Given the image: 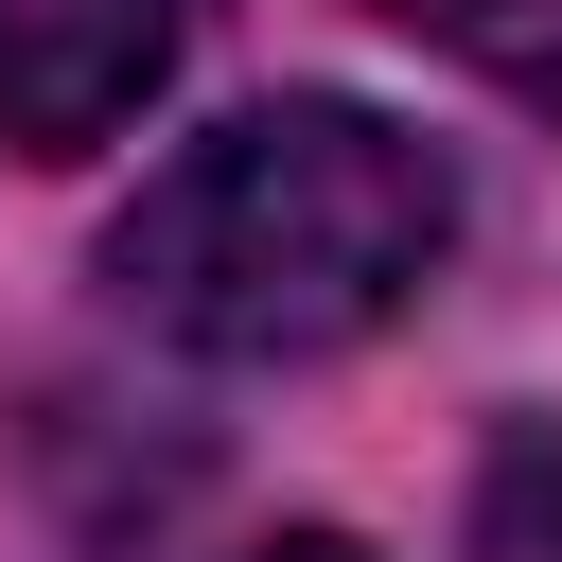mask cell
I'll return each mask as SVG.
<instances>
[{"mask_svg": "<svg viewBox=\"0 0 562 562\" xmlns=\"http://www.w3.org/2000/svg\"><path fill=\"white\" fill-rule=\"evenodd\" d=\"M439 246H457L439 140H404L386 105L281 88L140 176V211L105 228V299L211 369H316V351L386 334L439 281Z\"/></svg>", "mask_w": 562, "mask_h": 562, "instance_id": "cell-1", "label": "cell"}, {"mask_svg": "<svg viewBox=\"0 0 562 562\" xmlns=\"http://www.w3.org/2000/svg\"><path fill=\"white\" fill-rule=\"evenodd\" d=\"M474 562H562V422H509L474 457Z\"/></svg>", "mask_w": 562, "mask_h": 562, "instance_id": "cell-4", "label": "cell"}, {"mask_svg": "<svg viewBox=\"0 0 562 562\" xmlns=\"http://www.w3.org/2000/svg\"><path fill=\"white\" fill-rule=\"evenodd\" d=\"M263 562H369V544H351V527H281Z\"/></svg>", "mask_w": 562, "mask_h": 562, "instance_id": "cell-5", "label": "cell"}, {"mask_svg": "<svg viewBox=\"0 0 562 562\" xmlns=\"http://www.w3.org/2000/svg\"><path fill=\"white\" fill-rule=\"evenodd\" d=\"M369 18L422 35V53H457V70H492L509 105L562 123V0H369Z\"/></svg>", "mask_w": 562, "mask_h": 562, "instance_id": "cell-3", "label": "cell"}, {"mask_svg": "<svg viewBox=\"0 0 562 562\" xmlns=\"http://www.w3.org/2000/svg\"><path fill=\"white\" fill-rule=\"evenodd\" d=\"M193 0H0V158H88L176 88Z\"/></svg>", "mask_w": 562, "mask_h": 562, "instance_id": "cell-2", "label": "cell"}]
</instances>
